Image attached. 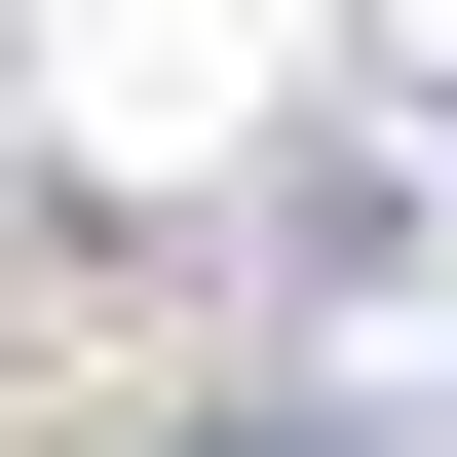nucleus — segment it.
Returning a JSON list of instances; mask_svg holds the SVG:
<instances>
[{
	"label": "nucleus",
	"mask_w": 457,
	"mask_h": 457,
	"mask_svg": "<svg viewBox=\"0 0 457 457\" xmlns=\"http://www.w3.org/2000/svg\"><path fill=\"white\" fill-rule=\"evenodd\" d=\"M153 457H381V420H153Z\"/></svg>",
	"instance_id": "f257e3e1"
}]
</instances>
